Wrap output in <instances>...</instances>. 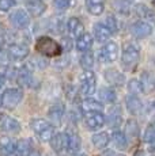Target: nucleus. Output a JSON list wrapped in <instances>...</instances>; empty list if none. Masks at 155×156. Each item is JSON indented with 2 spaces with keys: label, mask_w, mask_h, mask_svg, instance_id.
Segmentation results:
<instances>
[{
  "label": "nucleus",
  "mask_w": 155,
  "mask_h": 156,
  "mask_svg": "<svg viewBox=\"0 0 155 156\" xmlns=\"http://www.w3.org/2000/svg\"><path fill=\"white\" fill-rule=\"evenodd\" d=\"M35 50L46 57H57L61 55V45L49 37H40L35 42Z\"/></svg>",
  "instance_id": "nucleus-1"
},
{
  "label": "nucleus",
  "mask_w": 155,
  "mask_h": 156,
  "mask_svg": "<svg viewBox=\"0 0 155 156\" xmlns=\"http://www.w3.org/2000/svg\"><path fill=\"white\" fill-rule=\"evenodd\" d=\"M31 129L35 133V136L41 141H50V139L55 134V128L50 122H48L44 118H34L31 119Z\"/></svg>",
  "instance_id": "nucleus-2"
},
{
  "label": "nucleus",
  "mask_w": 155,
  "mask_h": 156,
  "mask_svg": "<svg viewBox=\"0 0 155 156\" xmlns=\"http://www.w3.org/2000/svg\"><path fill=\"white\" fill-rule=\"evenodd\" d=\"M23 91L20 88H7L2 94V106L7 110H14L20 103Z\"/></svg>",
  "instance_id": "nucleus-3"
},
{
  "label": "nucleus",
  "mask_w": 155,
  "mask_h": 156,
  "mask_svg": "<svg viewBox=\"0 0 155 156\" xmlns=\"http://www.w3.org/2000/svg\"><path fill=\"white\" fill-rule=\"evenodd\" d=\"M80 82V92L86 97H90L95 92V87H97V77H95L94 72L91 69H85L79 77Z\"/></svg>",
  "instance_id": "nucleus-4"
},
{
  "label": "nucleus",
  "mask_w": 155,
  "mask_h": 156,
  "mask_svg": "<svg viewBox=\"0 0 155 156\" xmlns=\"http://www.w3.org/2000/svg\"><path fill=\"white\" fill-rule=\"evenodd\" d=\"M140 58V53L139 49L132 44L125 45L124 50H123V56H121V61H123V65L125 68H132L135 67L139 62Z\"/></svg>",
  "instance_id": "nucleus-5"
},
{
  "label": "nucleus",
  "mask_w": 155,
  "mask_h": 156,
  "mask_svg": "<svg viewBox=\"0 0 155 156\" xmlns=\"http://www.w3.org/2000/svg\"><path fill=\"white\" fill-rule=\"evenodd\" d=\"M118 46L116 42H106L99 50V61L103 64H112L117 60Z\"/></svg>",
  "instance_id": "nucleus-6"
},
{
  "label": "nucleus",
  "mask_w": 155,
  "mask_h": 156,
  "mask_svg": "<svg viewBox=\"0 0 155 156\" xmlns=\"http://www.w3.org/2000/svg\"><path fill=\"white\" fill-rule=\"evenodd\" d=\"M105 115L102 112H93L85 114V124L88 130H98L105 125Z\"/></svg>",
  "instance_id": "nucleus-7"
},
{
  "label": "nucleus",
  "mask_w": 155,
  "mask_h": 156,
  "mask_svg": "<svg viewBox=\"0 0 155 156\" xmlns=\"http://www.w3.org/2000/svg\"><path fill=\"white\" fill-rule=\"evenodd\" d=\"M131 31H132V34L135 35L136 38L142 40V38H146V37H148V35H151V33H153V26H151L150 23L144 22V20H138V22H135L132 25Z\"/></svg>",
  "instance_id": "nucleus-8"
},
{
  "label": "nucleus",
  "mask_w": 155,
  "mask_h": 156,
  "mask_svg": "<svg viewBox=\"0 0 155 156\" xmlns=\"http://www.w3.org/2000/svg\"><path fill=\"white\" fill-rule=\"evenodd\" d=\"M8 56L14 61H22L29 56V48L22 44H13L8 48Z\"/></svg>",
  "instance_id": "nucleus-9"
},
{
  "label": "nucleus",
  "mask_w": 155,
  "mask_h": 156,
  "mask_svg": "<svg viewBox=\"0 0 155 156\" xmlns=\"http://www.w3.org/2000/svg\"><path fill=\"white\" fill-rule=\"evenodd\" d=\"M49 143L52 145L53 151L57 152V154H61V152L67 151L68 148V136L67 133H55Z\"/></svg>",
  "instance_id": "nucleus-10"
},
{
  "label": "nucleus",
  "mask_w": 155,
  "mask_h": 156,
  "mask_svg": "<svg viewBox=\"0 0 155 156\" xmlns=\"http://www.w3.org/2000/svg\"><path fill=\"white\" fill-rule=\"evenodd\" d=\"M10 20L16 29H26L30 23V18L25 10H16L15 12L11 14Z\"/></svg>",
  "instance_id": "nucleus-11"
},
{
  "label": "nucleus",
  "mask_w": 155,
  "mask_h": 156,
  "mask_svg": "<svg viewBox=\"0 0 155 156\" xmlns=\"http://www.w3.org/2000/svg\"><path fill=\"white\" fill-rule=\"evenodd\" d=\"M80 110H82L83 114L93 113V112H102L103 105H102V102L88 97V98H86V99H83L80 102Z\"/></svg>",
  "instance_id": "nucleus-12"
},
{
  "label": "nucleus",
  "mask_w": 155,
  "mask_h": 156,
  "mask_svg": "<svg viewBox=\"0 0 155 156\" xmlns=\"http://www.w3.org/2000/svg\"><path fill=\"white\" fill-rule=\"evenodd\" d=\"M113 33L110 31V29L105 23H97L94 26V37L98 42H106L110 37H112Z\"/></svg>",
  "instance_id": "nucleus-13"
},
{
  "label": "nucleus",
  "mask_w": 155,
  "mask_h": 156,
  "mask_svg": "<svg viewBox=\"0 0 155 156\" xmlns=\"http://www.w3.org/2000/svg\"><path fill=\"white\" fill-rule=\"evenodd\" d=\"M0 128L7 133H19L20 132V124L19 121L13 117H4L0 122Z\"/></svg>",
  "instance_id": "nucleus-14"
},
{
  "label": "nucleus",
  "mask_w": 155,
  "mask_h": 156,
  "mask_svg": "<svg viewBox=\"0 0 155 156\" xmlns=\"http://www.w3.org/2000/svg\"><path fill=\"white\" fill-rule=\"evenodd\" d=\"M16 151V143L11 137L2 136L0 137V152L4 156H11Z\"/></svg>",
  "instance_id": "nucleus-15"
},
{
  "label": "nucleus",
  "mask_w": 155,
  "mask_h": 156,
  "mask_svg": "<svg viewBox=\"0 0 155 156\" xmlns=\"http://www.w3.org/2000/svg\"><path fill=\"white\" fill-rule=\"evenodd\" d=\"M26 8L31 15L40 16V15L45 12L46 5L42 0H26Z\"/></svg>",
  "instance_id": "nucleus-16"
},
{
  "label": "nucleus",
  "mask_w": 155,
  "mask_h": 156,
  "mask_svg": "<svg viewBox=\"0 0 155 156\" xmlns=\"http://www.w3.org/2000/svg\"><path fill=\"white\" fill-rule=\"evenodd\" d=\"M91 143L94 144L95 148L98 149H105L110 143V136L108 132H98L91 137Z\"/></svg>",
  "instance_id": "nucleus-17"
},
{
  "label": "nucleus",
  "mask_w": 155,
  "mask_h": 156,
  "mask_svg": "<svg viewBox=\"0 0 155 156\" xmlns=\"http://www.w3.org/2000/svg\"><path fill=\"white\" fill-rule=\"evenodd\" d=\"M93 37H91V34H88V33H83L80 37H78L76 40V49L79 50V52H87V50L91 49V46H93Z\"/></svg>",
  "instance_id": "nucleus-18"
},
{
  "label": "nucleus",
  "mask_w": 155,
  "mask_h": 156,
  "mask_svg": "<svg viewBox=\"0 0 155 156\" xmlns=\"http://www.w3.org/2000/svg\"><path fill=\"white\" fill-rule=\"evenodd\" d=\"M67 29L68 31L71 33V35H74V37H80V35L85 33V26H83V23L80 22L78 18H70V20H68L67 23Z\"/></svg>",
  "instance_id": "nucleus-19"
},
{
  "label": "nucleus",
  "mask_w": 155,
  "mask_h": 156,
  "mask_svg": "<svg viewBox=\"0 0 155 156\" xmlns=\"http://www.w3.org/2000/svg\"><path fill=\"white\" fill-rule=\"evenodd\" d=\"M127 109L128 112H129L131 114H139L140 112H142L143 109V105H142V101L139 99L138 95L135 94H131L129 97H127Z\"/></svg>",
  "instance_id": "nucleus-20"
},
{
  "label": "nucleus",
  "mask_w": 155,
  "mask_h": 156,
  "mask_svg": "<svg viewBox=\"0 0 155 156\" xmlns=\"http://www.w3.org/2000/svg\"><path fill=\"white\" fill-rule=\"evenodd\" d=\"M64 106L61 103H55L50 106V109L48 110V115H49V119L55 124H59L61 121L63 115H64Z\"/></svg>",
  "instance_id": "nucleus-21"
},
{
  "label": "nucleus",
  "mask_w": 155,
  "mask_h": 156,
  "mask_svg": "<svg viewBox=\"0 0 155 156\" xmlns=\"http://www.w3.org/2000/svg\"><path fill=\"white\" fill-rule=\"evenodd\" d=\"M86 7L91 15H101L105 10V0H86Z\"/></svg>",
  "instance_id": "nucleus-22"
},
{
  "label": "nucleus",
  "mask_w": 155,
  "mask_h": 156,
  "mask_svg": "<svg viewBox=\"0 0 155 156\" xmlns=\"http://www.w3.org/2000/svg\"><path fill=\"white\" fill-rule=\"evenodd\" d=\"M112 140L114 143L116 148L117 149H125L128 145V137L124 132L118 130V129H114L112 133Z\"/></svg>",
  "instance_id": "nucleus-23"
},
{
  "label": "nucleus",
  "mask_w": 155,
  "mask_h": 156,
  "mask_svg": "<svg viewBox=\"0 0 155 156\" xmlns=\"http://www.w3.org/2000/svg\"><path fill=\"white\" fill-rule=\"evenodd\" d=\"M105 79L108 80L110 84H114V86H121L125 82L124 75L120 73V72L116 71V69H108V71H105Z\"/></svg>",
  "instance_id": "nucleus-24"
},
{
  "label": "nucleus",
  "mask_w": 155,
  "mask_h": 156,
  "mask_svg": "<svg viewBox=\"0 0 155 156\" xmlns=\"http://www.w3.org/2000/svg\"><path fill=\"white\" fill-rule=\"evenodd\" d=\"M68 136V148L67 151L70 154H76L78 151L80 149V137L76 132H70L67 133Z\"/></svg>",
  "instance_id": "nucleus-25"
},
{
  "label": "nucleus",
  "mask_w": 155,
  "mask_h": 156,
  "mask_svg": "<svg viewBox=\"0 0 155 156\" xmlns=\"http://www.w3.org/2000/svg\"><path fill=\"white\" fill-rule=\"evenodd\" d=\"M16 82L20 86H30L31 83V73L26 67L19 68L16 72Z\"/></svg>",
  "instance_id": "nucleus-26"
},
{
  "label": "nucleus",
  "mask_w": 155,
  "mask_h": 156,
  "mask_svg": "<svg viewBox=\"0 0 155 156\" xmlns=\"http://www.w3.org/2000/svg\"><path fill=\"white\" fill-rule=\"evenodd\" d=\"M125 134L128 139L135 140L139 136V125L135 119H128L127 121V128H125Z\"/></svg>",
  "instance_id": "nucleus-27"
},
{
  "label": "nucleus",
  "mask_w": 155,
  "mask_h": 156,
  "mask_svg": "<svg viewBox=\"0 0 155 156\" xmlns=\"http://www.w3.org/2000/svg\"><path fill=\"white\" fill-rule=\"evenodd\" d=\"M99 98L105 103H113L116 101V98H117V95H116L114 90L110 88V87H102L99 90Z\"/></svg>",
  "instance_id": "nucleus-28"
},
{
  "label": "nucleus",
  "mask_w": 155,
  "mask_h": 156,
  "mask_svg": "<svg viewBox=\"0 0 155 156\" xmlns=\"http://www.w3.org/2000/svg\"><path fill=\"white\" fill-rule=\"evenodd\" d=\"M94 55L90 52V50H87V52H83L82 57H80V65H82L83 69H91V68L94 67Z\"/></svg>",
  "instance_id": "nucleus-29"
},
{
  "label": "nucleus",
  "mask_w": 155,
  "mask_h": 156,
  "mask_svg": "<svg viewBox=\"0 0 155 156\" xmlns=\"http://www.w3.org/2000/svg\"><path fill=\"white\" fill-rule=\"evenodd\" d=\"M30 151H31V143H30V140L22 139V140H18V141H16V152H18V154L26 156Z\"/></svg>",
  "instance_id": "nucleus-30"
},
{
  "label": "nucleus",
  "mask_w": 155,
  "mask_h": 156,
  "mask_svg": "<svg viewBox=\"0 0 155 156\" xmlns=\"http://www.w3.org/2000/svg\"><path fill=\"white\" fill-rule=\"evenodd\" d=\"M128 91L135 95H138L139 92H143V83L138 79L129 80V83H128Z\"/></svg>",
  "instance_id": "nucleus-31"
},
{
  "label": "nucleus",
  "mask_w": 155,
  "mask_h": 156,
  "mask_svg": "<svg viewBox=\"0 0 155 156\" xmlns=\"http://www.w3.org/2000/svg\"><path fill=\"white\" fill-rule=\"evenodd\" d=\"M144 141L147 144H155V126L148 125L144 130Z\"/></svg>",
  "instance_id": "nucleus-32"
},
{
  "label": "nucleus",
  "mask_w": 155,
  "mask_h": 156,
  "mask_svg": "<svg viewBox=\"0 0 155 156\" xmlns=\"http://www.w3.org/2000/svg\"><path fill=\"white\" fill-rule=\"evenodd\" d=\"M120 121H121V113L118 112L117 109H114L113 112H110V114H109V124L112 125L113 128L118 126Z\"/></svg>",
  "instance_id": "nucleus-33"
},
{
  "label": "nucleus",
  "mask_w": 155,
  "mask_h": 156,
  "mask_svg": "<svg viewBox=\"0 0 155 156\" xmlns=\"http://www.w3.org/2000/svg\"><path fill=\"white\" fill-rule=\"evenodd\" d=\"M53 4L57 10H67L71 4H72V0H53Z\"/></svg>",
  "instance_id": "nucleus-34"
},
{
  "label": "nucleus",
  "mask_w": 155,
  "mask_h": 156,
  "mask_svg": "<svg viewBox=\"0 0 155 156\" xmlns=\"http://www.w3.org/2000/svg\"><path fill=\"white\" fill-rule=\"evenodd\" d=\"M106 26L110 29V31L112 33H116L118 30V25H117V19H116L114 16H108L106 18Z\"/></svg>",
  "instance_id": "nucleus-35"
},
{
  "label": "nucleus",
  "mask_w": 155,
  "mask_h": 156,
  "mask_svg": "<svg viewBox=\"0 0 155 156\" xmlns=\"http://www.w3.org/2000/svg\"><path fill=\"white\" fill-rule=\"evenodd\" d=\"M15 5V0H0V11H10Z\"/></svg>",
  "instance_id": "nucleus-36"
},
{
  "label": "nucleus",
  "mask_w": 155,
  "mask_h": 156,
  "mask_svg": "<svg viewBox=\"0 0 155 156\" xmlns=\"http://www.w3.org/2000/svg\"><path fill=\"white\" fill-rule=\"evenodd\" d=\"M8 60H10V56H8V52L5 53L4 50H0V64L2 65H7Z\"/></svg>",
  "instance_id": "nucleus-37"
},
{
  "label": "nucleus",
  "mask_w": 155,
  "mask_h": 156,
  "mask_svg": "<svg viewBox=\"0 0 155 156\" xmlns=\"http://www.w3.org/2000/svg\"><path fill=\"white\" fill-rule=\"evenodd\" d=\"M61 48L64 50H71V48H72V44H71V40L70 38H63V45Z\"/></svg>",
  "instance_id": "nucleus-38"
},
{
  "label": "nucleus",
  "mask_w": 155,
  "mask_h": 156,
  "mask_svg": "<svg viewBox=\"0 0 155 156\" xmlns=\"http://www.w3.org/2000/svg\"><path fill=\"white\" fill-rule=\"evenodd\" d=\"M26 156H40V154H38L37 151H34V149H31V151L29 152V154L26 155Z\"/></svg>",
  "instance_id": "nucleus-39"
},
{
  "label": "nucleus",
  "mask_w": 155,
  "mask_h": 156,
  "mask_svg": "<svg viewBox=\"0 0 155 156\" xmlns=\"http://www.w3.org/2000/svg\"><path fill=\"white\" fill-rule=\"evenodd\" d=\"M108 156H124V155H120V154H117V152H109Z\"/></svg>",
  "instance_id": "nucleus-40"
},
{
  "label": "nucleus",
  "mask_w": 155,
  "mask_h": 156,
  "mask_svg": "<svg viewBox=\"0 0 155 156\" xmlns=\"http://www.w3.org/2000/svg\"><path fill=\"white\" fill-rule=\"evenodd\" d=\"M11 156H23V155H20V154H18V152H16V155H14V154H13Z\"/></svg>",
  "instance_id": "nucleus-41"
},
{
  "label": "nucleus",
  "mask_w": 155,
  "mask_h": 156,
  "mask_svg": "<svg viewBox=\"0 0 155 156\" xmlns=\"http://www.w3.org/2000/svg\"><path fill=\"white\" fill-rule=\"evenodd\" d=\"M153 5H154V7H155V0H153Z\"/></svg>",
  "instance_id": "nucleus-42"
},
{
  "label": "nucleus",
  "mask_w": 155,
  "mask_h": 156,
  "mask_svg": "<svg viewBox=\"0 0 155 156\" xmlns=\"http://www.w3.org/2000/svg\"><path fill=\"white\" fill-rule=\"evenodd\" d=\"M153 106H154V109H155V101H154V103H153Z\"/></svg>",
  "instance_id": "nucleus-43"
},
{
  "label": "nucleus",
  "mask_w": 155,
  "mask_h": 156,
  "mask_svg": "<svg viewBox=\"0 0 155 156\" xmlns=\"http://www.w3.org/2000/svg\"><path fill=\"white\" fill-rule=\"evenodd\" d=\"M125 2H133V0H125Z\"/></svg>",
  "instance_id": "nucleus-44"
},
{
  "label": "nucleus",
  "mask_w": 155,
  "mask_h": 156,
  "mask_svg": "<svg viewBox=\"0 0 155 156\" xmlns=\"http://www.w3.org/2000/svg\"><path fill=\"white\" fill-rule=\"evenodd\" d=\"M0 50H2V44H0Z\"/></svg>",
  "instance_id": "nucleus-45"
},
{
  "label": "nucleus",
  "mask_w": 155,
  "mask_h": 156,
  "mask_svg": "<svg viewBox=\"0 0 155 156\" xmlns=\"http://www.w3.org/2000/svg\"><path fill=\"white\" fill-rule=\"evenodd\" d=\"M78 156H85V155H78Z\"/></svg>",
  "instance_id": "nucleus-46"
},
{
  "label": "nucleus",
  "mask_w": 155,
  "mask_h": 156,
  "mask_svg": "<svg viewBox=\"0 0 155 156\" xmlns=\"http://www.w3.org/2000/svg\"><path fill=\"white\" fill-rule=\"evenodd\" d=\"M0 156H2V152H0Z\"/></svg>",
  "instance_id": "nucleus-47"
}]
</instances>
